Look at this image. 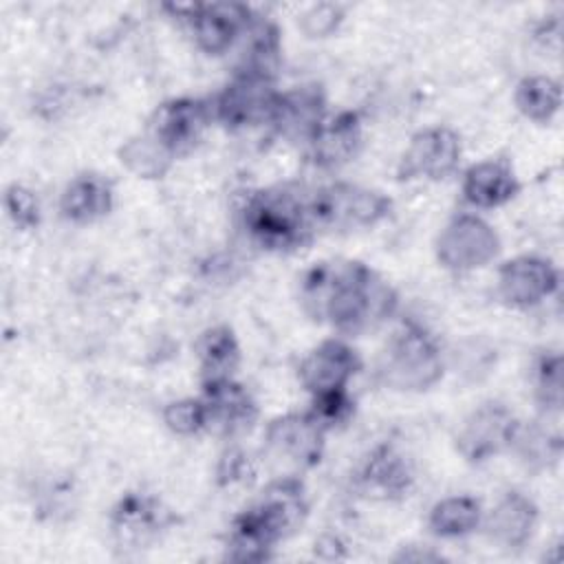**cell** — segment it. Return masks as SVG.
I'll list each match as a JSON object with an SVG mask.
<instances>
[{
    "label": "cell",
    "instance_id": "1",
    "mask_svg": "<svg viewBox=\"0 0 564 564\" xmlns=\"http://www.w3.org/2000/svg\"><path fill=\"white\" fill-rule=\"evenodd\" d=\"M300 306L317 324L361 335L394 315L399 295L366 262L330 258L313 262L300 278Z\"/></svg>",
    "mask_w": 564,
    "mask_h": 564
},
{
    "label": "cell",
    "instance_id": "2",
    "mask_svg": "<svg viewBox=\"0 0 564 564\" xmlns=\"http://www.w3.org/2000/svg\"><path fill=\"white\" fill-rule=\"evenodd\" d=\"M308 516L304 482L289 474L269 482L262 494L245 507L229 527L225 560L264 562L273 549L293 535Z\"/></svg>",
    "mask_w": 564,
    "mask_h": 564
},
{
    "label": "cell",
    "instance_id": "3",
    "mask_svg": "<svg viewBox=\"0 0 564 564\" xmlns=\"http://www.w3.org/2000/svg\"><path fill=\"white\" fill-rule=\"evenodd\" d=\"M306 198L302 189L289 183L253 189L240 205V227L264 251L289 253L304 249L317 234Z\"/></svg>",
    "mask_w": 564,
    "mask_h": 564
},
{
    "label": "cell",
    "instance_id": "4",
    "mask_svg": "<svg viewBox=\"0 0 564 564\" xmlns=\"http://www.w3.org/2000/svg\"><path fill=\"white\" fill-rule=\"evenodd\" d=\"M375 372L394 392H425L443 379V348L423 324L408 319L386 339Z\"/></svg>",
    "mask_w": 564,
    "mask_h": 564
},
{
    "label": "cell",
    "instance_id": "5",
    "mask_svg": "<svg viewBox=\"0 0 564 564\" xmlns=\"http://www.w3.org/2000/svg\"><path fill=\"white\" fill-rule=\"evenodd\" d=\"M315 231H352L381 223L392 212V200L372 187L335 181L317 187L306 198Z\"/></svg>",
    "mask_w": 564,
    "mask_h": 564
},
{
    "label": "cell",
    "instance_id": "6",
    "mask_svg": "<svg viewBox=\"0 0 564 564\" xmlns=\"http://www.w3.org/2000/svg\"><path fill=\"white\" fill-rule=\"evenodd\" d=\"M278 95L275 77L234 70V77L212 99L214 121L229 132L269 126Z\"/></svg>",
    "mask_w": 564,
    "mask_h": 564
},
{
    "label": "cell",
    "instance_id": "7",
    "mask_svg": "<svg viewBox=\"0 0 564 564\" xmlns=\"http://www.w3.org/2000/svg\"><path fill=\"white\" fill-rule=\"evenodd\" d=\"M436 260L452 273L487 267L500 253L498 231L476 214H458L445 223L434 242Z\"/></svg>",
    "mask_w": 564,
    "mask_h": 564
},
{
    "label": "cell",
    "instance_id": "8",
    "mask_svg": "<svg viewBox=\"0 0 564 564\" xmlns=\"http://www.w3.org/2000/svg\"><path fill=\"white\" fill-rule=\"evenodd\" d=\"M212 121V101L198 97H172L152 110L143 132L163 145L174 159H181L200 143Z\"/></svg>",
    "mask_w": 564,
    "mask_h": 564
},
{
    "label": "cell",
    "instance_id": "9",
    "mask_svg": "<svg viewBox=\"0 0 564 564\" xmlns=\"http://www.w3.org/2000/svg\"><path fill=\"white\" fill-rule=\"evenodd\" d=\"M520 419L500 401L476 405L458 425L456 449L469 465H482L511 449Z\"/></svg>",
    "mask_w": 564,
    "mask_h": 564
},
{
    "label": "cell",
    "instance_id": "10",
    "mask_svg": "<svg viewBox=\"0 0 564 564\" xmlns=\"http://www.w3.org/2000/svg\"><path fill=\"white\" fill-rule=\"evenodd\" d=\"M463 159L460 134L447 126H430L410 137L397 163L399 181H443L452 176Z\"/></svg>",
    "mask_w": 564,
    "mask_h": 564
},
{
    "label": "cell",
    "instance_id": "11",
    "mask_svg": "<svg viewBox=\"0 0 564 564\" xmlns=\"http://www.w3.org/2000/svg\"><path fill=\"white\" fill-rule=\"evenodd\" d=\"M176 516L152 494L128 491L110 509V535L117 549L141 551L159 540L172 524Z\"/></svg>",
    "mask_w": 564,
    "mask_h": 564
},
{
    "label": "cell",
    "instance_id": "12",
    "mask_svg": "<svg viewBox=\"0 0 564 564\" xmlns=\"http://www.w3.org/2000/svg\"><path fill=\"white\" fill-rule=\"evenodd\" d=\"M557 289L560 269L544 256H516L498 269V295L511 308H533Z\"/></svg>",
    "mask_w": 564,
    "mask_h": 564
},
{
    "label": "cell",
    "instance_id": "13",
    "mask_svg": "<svg viewBox=\"0 0 564 564\" xmlns=\"http://www.w3.org/2000/svg\"><path fill=\"white\" fill-rule=\"evenodd\" d=\"M264 447L297 469H311L324 456L326 432L308 412H286L267 425Z\"/></svg>",
    "mask_w": 564,
    "mask_h": 564
},
{
    "label": "cell",
    "instance_id": "14",
    "mask_svg": "<svg viewBox=\"0 0 564 564\" xmlns=\"http://www.w3.org/2000/svg\"><path fill=\"white\" fill-rule=\"evenodd\" d=\"M361 370V357L341 337H328L313 346L297 366V379L302 388L313 397L330 390L348 388L355 375Z\"/></svg>",
    "mask_w": 564,
    "mask_h": 564
},
{
    "label": "cell",
    "instance_id": "15",
    "mask_svg": "<svg viewBox=\"0 0 564 564\" xmlns=\"http://www.w3.org/2000/svg\"><path fill=\"white\" fill-rule=\"evenodd\" d=\"M253 15L256 11L242 2H198L187 26L203 53L223 55L238 44Z\"/></svg>",
    "mask_w": 564,
    "mask_h": 564
},
{
    "label": "cell",
    "instance_id": "16",
    "mask_svg": "<svg viewBox=\"0 0 564 564\" xmlns=\"http://www.w3.org/2000/svg\"><path fill=\"white\" fill-rule=\"evenodd\" d=\"M203 401L207 408V432L223 438H238L253 430L260 410L253 394L234 379L203 383Z\"/></svg>",
    "mask_w": 564,
    "mask_h": 564
},
{
    "label": "cell",
    "instance_id": "17",
    "mask_svg": "<svg viewBox=\"0 0 564 564\" xmlns=\"http://www.w3.org/2000/svg\"><path fill=\"white\" fill-rule=\"evenodd\" d=\"M326 115L324 88L319 84H300L280 90L269 126L291 143H308Z\"/></svg>",
    "mask_w": 564,
    "mask_h": 564
},
{
    "label": "cell",
    "instance_id": "18",
    "mask_svg": "<svg viewBox=\"0 0 564 564\" xmlns=\"http://www.w3.org/2000/svg\"><path fill=\"white\" fill-rule=\"evenodd\" d=\"M416 480L414 463L394 443L377 445L357 474L359 489L372 500H403Z\"/></svg>",
    "mask_w": 564,
    "mask_h": 564
},
{
    "label": "cell",
    "instance_id": "19",
    "mask_svg": "<svg viewBox=\"0 0 564 564\" xmlns=\"http://www.w3.org/2000/svg\"><path fill=\"white\" fill-rule=\"evenodd\" d=\"M306 145L311 161L322 170H339L352 163L364 145L361 115L357 110H339L335 115H326Z\"/></svg>",
    "mask_w": 564,
    "mask_h": 564
},
{
    "label": "cell",
    "instance_id": "20",
    "mask_svg": "<svg viewBox=\"0 0 564 564\" xmlns=\"http://www.w3.org/2000/svg\"><path fill=\"white\" fill-rule=\"evenodd\" d=\"M538 505L527 494L511 489L498 498L494 509L482 516L487 538L507 551L527 546L538 527Z\"/></svg>",
    "mask_w": 564,
    "mask_h": 564
},
{
    "label": "cell",
    "instance_id": "21",
    "mask_svg": "<svg viewBox=\"0 0 564 564\" xmlns=\"http://www.w3.org/2000/svg\"><path fill=\"white\" fill-rule=\"evenodd\" d=\"M520 178L509 159L496 156L469 165L463 174L460 192L476 209H496L520 194Z\"/></svg>",
    "mask_w": 564,
    "mask_h": 564
},
{
    "label": "cell",
    "instance_id": "22",
    "mask_svg": "<svg viewBox=\"0 0 564 564\" xmlns=\"http://www.w3.org/2000/svg\"><path fill=\"white\" fill-rule=\"evenodd\" d=\"M115 207V185L99 172H79L59 196V212L73 225H93Z\"/></svg>",
    "mask_w": 564,
    "mask_h": 564
},
{
    "label": "cell",
    "instance_id": "23",
    "mask_svg": "<svg viewBox=\"0 0 564 564\" xmlns=\"http://www.w3.org/2000/svg\"><path fill=\"white\" fill-rule=\"evenodd\" d=\"M194 355L198 361L200 386L234 379L242 359L238 337L229 324L205 328L194 341Z\"/></svg>",
    "mask_w": 564,
    "mask_h": 564
},
{
    "label": "cell",
    "instance_id": "24",
    "mask_svg": "<svg viewBox=\"0 0 564 564\" xmlns=\"http://www.w3.org/2000/svg\"><path fill=\"white\" fill-rule=\"evenodd\" d=\"M238 42H242V51L236 70L275 77L282 55V37L275 22L256 13Z\"/></svg>",
    "mask_w": 564,
    "mask_h": 564
},
{
    "label": "cell",
    "instance_id": "25",
    "mask_svg": "<svg viewBox=\"0 0 564 564\" xmlns=\"http://www.w3.org/2000/svg\"><path fill=\"white\" fill-rule=\"evenodd\" d=\"M516 452L518 460L531 469L542 471L555 465L562 456V436L555 427L546 425V416L540 421H533L529 425L520 423L518 434L511 443V449Z\"/></svg>",
    "mask_w": 564,
    "mask_h": 564
},
{
    "label": "cell",
    "instance_id": "26",
    "mask_svg": "<svg viewBox=\"0 0 564 564\" xmlns=\"http://www.w3.org/2000/svg\"><path fill=\"white\" fill-rule=\"evenodd\" d=\"M482 505L474 496H447L427 516V527L436 538H465L482 524Z\"/></svg>",
    "mask_w": 564,
    "mask_h": 564
},
{
    "label": "cell",
    "instance_id": "27",
    "mask_svg": "<svg viewBox=\"0 0 564 564\" xmlns=\"http://www.w3.org/2000/svg\"><path fill=\"white\" fill-rule=\"evenodd\" d=\"M513 104L522 117L535 123H549L562 106V86L549 75L522 77L513 93Z\"/></svg>",
    "mask_w": 564,
    "mask_h": 564
},
{
    "label": "cell",
    "instance_id": "28",
    "mask_svg": "<svg viewBox=\"0 0 564 564\" xmlns=\"http://www.w3.org/2000/svg\"><path fill=\"white\" fill-rule=\"evenodd\" d=\"M119 161L121 165L132 172L137 178H163L172 165H174V156L159 145L150 134L139 132L134 137H130L121 148H119Z\"/></svg>",
    "mask_w": 564,
    "mask_h": 564
},
{
    "label": "cell",
    "instance_id": "29",
    "mask_svg": "<svg viewBox=\"0 0 564 564\" xmlns=\"http://www.w3.org/2000/svg\"><path fill=\"white\" fill-rule=\"evenodd\" d=\"M562 355L546 350L533 364V399L542 416H557L562 412Z\"/></svg>",
    "mask_w": 564,
    "mask_h": 564
},
{
    "label": "cell",
    "instance_id": "30",
    "mask_svg": "<svg viewBox=\"0 0 564 564\" xmlns=\"http://www.w3.org/2000/svg\"><path fill=\"white\" fill-rule=\"evenodd\" d=\"M355 405H357L355 397L348 392V388H341V390L313 394L306 412L328 434L333 430L344 427L355 416Z\"/></svg>",
    "mask_w": 564,
    "mask_h": 564
},
{
    "label": "cell",
    "instance_id": "31",
    "mask_svg": "<svg viewBox=\"0 0 564 564\" xmlns=\"http://www.w3.org/2000/svg\"><path fill=\"white\" fill-rule=\"evenodd\" d=\"M163 423L172 434L178 436H196L207 432V408L203 397H185L170 401L163 408Z\"/></svg>",
    "mask_w": 564,
    "mask_h": 564
},
{
    "label": "cell",
    "instance_id": "32",
    "mask_svg": "<svg viewBox=\"0 0 564 564\" xmlns=\"http://www.w3.org/2000/svg\"><path fill=\"white\" fill-rule=\"evenodd\" d=\"M346 18V7L341 2H317L311 4L300 18V31L311 40H322L335 35Z\"/></svg>",
    "mask_w": 564,
    "mask_h": 564
},
{
    "label": "cell",
    "instance_id": "33",
    "mask_svg": "<svg viewBox=\"0 0 564 564\" xmlns=\"http://www.w3.org/2000/svg\"><path fill=\"white\" fill-rule=\"evenodd\" d=\"M4 209L9 220L22 231L35 229L42 220V207L35 192L22 183H11L4 189Z\"/></svg>",
    "mask_w": 564,
    "mask_h": 564
},
{
    "label": "cell",
    "instance_id": "34",
    "mask_svg": "<svg viewBox=\"0 0 564 564\" xmlns=\"http://www.w3.org/2000/svg\"><path fill=\"white\" fill-rule=\"evenodd\" d=\"M394 560L399 562H436V560H443L441 553H432V551H414V546H410L408 551L403 549Z\"/></svg>",
    "mask_w": 564,
    "mask_h": 564
}]
</instances>
